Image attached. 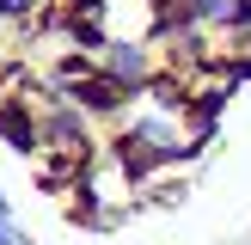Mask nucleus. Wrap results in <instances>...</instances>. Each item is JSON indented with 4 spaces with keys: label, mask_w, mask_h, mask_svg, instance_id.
I'll list each match as a JSON object with an SVG mask.
<instances>
[{
    "label": "nucleus",
    "mask_w": 251,
    "mask_h": 245,
    "mask_svg": "<svg viewBox=\"0 0 251 245\" xmlns=\"http://www.w3.org/2000/svg\"><path fill=\"white\" fill-rule=\"evenodd\" d=\"M110 49H147L172 110L221 135L251 86V0H0V147L92 233L141 208L123 172L129 104L98 80Z\"/></svg>",
    "instance_id": "f257e3e1"
},
{
    "label": "nucleus",
    "mask_w": 251,
    "mask_h": 245,
    "mask_svg": "<svg viewBox=\"0 0 251 245\" xmlns=\"http://www.w3.org/2000/svg\"><path fill=\"white\" fill-rule=\"evenodd\" d=\"M0 220H6V196H0Z\"/></svg>",
    "instance_id": "f03ea898"
}]
</instances>
